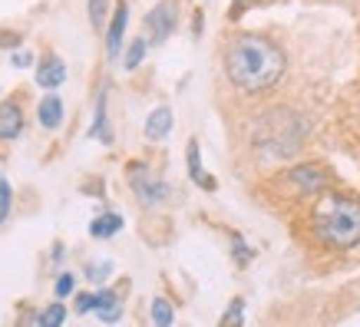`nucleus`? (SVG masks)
<instances>
[{
	"instance_id": "nucleus-1",
	"label": "nucleus",
	"mask_w": 360,
	"mask_h": 327,
	"mask_svg": "<svg viewBox=\"0 0 360 327\" xmlns=\"http://www.w3.org/2000/svg\"><path fill=\"white\" fill-rule=\"evenodd\" d=\"M225 77L245 96L271 93L288 73V53L262 33H238L225 46Z\"/></svg>"
},
{
	"instance_id": "nucleus-2",
	"label": "nucleus",
	"mask_w": 360,
	"mask_h": 327,
	"mask_svg": "<svg viewBox=\"0 0 360 327\" xmlns=\"http://www.w3.org/2000/svg\"><path fill=\"white\" fill-rule=\"evenodd\" d=\"M311 225H314L317 238L328 248H357L360 245V198L357 195H324L311 212Z\"/></svg>"
},
{
	"instance_id": "nucleus-3",
	"label": "nucleus",
	"mask_w": 360,
	"mask_h": 327,
	"mask_svg": "<svg viewBox=\"0 0 360 327\" xmlns=\"http://www.w3.org/2000/svg\"><path fill=\"white\" fill-rule=\"evenodd\" d=\"M307 136V122L304 116H297L291 109H271L258 120V129H255V146L264 149V153L278 155V159H288L301 149V142Z\"/></svg>"
},
{
	"instance_id": "nucleus-4",
	"label": "nucleus",
	"mask_w": 360,
	"mask_h": 327,
	"mask_svg": "<svg viewBox=\"0 0 360 327\" xmlns=\"http://www.w3.org/2000/svg\"><path fill=\"white\" fill-rule=\"evenodd\" d=\"M126 182H129V188L136 192V198H139L146 208H162V205H169L175 195L172 186H169L165 179H159L142 159L126 162Z\"/></svg>"
},
{
	"instance_id": "nucleus-5",
	"label": "nucleus",
	"mask_w": 360,
	"mask_h": 327,
	"mask_svg": "<svg viewBox=\"0 0 360 327\" xmlns=\"http://www.w3.org/2000/svg\"><path fill=\"white\" fill-rule=\"evenodd\" d=\"M142 27H146L142 37L149 40V46H162L179 30V0H159L153 11L146 13Z\"/></svg>"
},
{
	"instance_id": "nucleus-6",
	"label": "nucleus",
	"mask_w": 360,
	"mask_h": 327,
	"mask_svg": "<svg viewBox=\"0 0 360 327\" xmlns=\"http://www.w3.org/2000/svg\"><path fill=\"white\" fill-rule=\"evenodd\" d=\"M126 27H129V4L126 0H116L110 20H106V30H103V44H106V56L110 63H116L122 56V44H126Z\"/></svg>"
},
{
	"instance_id": "nucleus-7",
	"label": "nucleus",
	"mask_w": 360,
	"mask_h": 327,
	"mask_svg": "<svg viewBox=\"0 0 360 327\" xmlns=\"http://www.w3.org/2000/svg\"><path fill=\"white\" fill-rule=\"evenodd\" d=\"M288 182H295L307 195H317V192H324V188L330 186V172L321 162H304V165H295V169L288 172Z\"/></svg>"
},
{
	"instance_id": "nucleus-8",
	"label": "nucleus",
	"mask_w": 360,
	"mask_h": 327,
	"mask_svg": "<svg viewBox=\"0 0 360 327\" xmlns=\"http://www.w3.org/2000/svg\"><path fill=\"white\" fill-rule=\"evenodd\" d=\"M27 129V113L17 96L0 103V142H17Z\"/></svg>"
},
{
	"instance_id": "nucleus-9",
	"label": "nucleus",
	"mask_w": 360,
	"mask_h": 327,
	"mask_svg": "<svg viewBox=\"0 0 360 327\" xmlns=\"http://www.w3.org/2000/svg\"><path fill=\"white\" fill-rule=\"evenodd\" d=\"M33 79L40 89H60L66 83V63L56 53L40 56V63H33Z\"/></svg>"
},
{
	"instance_id": "nucleus-10",
	"label": "nucleus",
	"mask_w": 360,
	"mask_h": 327,
	"mask_svg": "<svg viewBox=\"0 0 360 327\" xmlns=\"http://www.w3.org/2000/svg\"><path fill=\"white\" fill-rule=\"evenodd\" d=\"M89 139L103 142V146H112V129H110V89L103 86L96 93V109H93V122L86 129Z\"/></svg>"
},
{
	"instance_id": "nucleus-11",
	"label": "nucleus",
	"mask_w": 360,
	"mask_h": 327,
	"mask_svg": "<svg viewBox=\"0 0 360 327\" xmlns=\"http://www.w3.org/2000/svg\"><path fill=\"white\" fill-rule=\"evenodd\" d=\"M66 120V106H63V96L56 93V89H46V96L37 103V122L44 126L46 132L60 129Z\"/></svg>"
},
{
	"instance_id": "nucleus-12",
	"label": "nucleus",
	"mask_w": 360,
	"mask_h": 327,
	"mask_svg": "<svg viewBox=\"0 0 360 327\" xmlns=\"http://www.w3.org/2000/svg\"><path fill=\"white\" fill-rule=\"evenodd\" d=\"M186 169H188V179H192L202 192H215V188H219V182H215V179L205 172V165H202V146H198V139H188V146H186Z\"/></svg>"
},
{
	"instance_id": "nucleus-13",
	"label": "nucleus",
	"mask_w": 360,
	"mask_h": 327,
	"mask_svg": "<svg viewBox=\"0 0 360 327\" xmlns=\"http://www.w3.org/2000/svg\"><path fill=\"white\" fill-rule=\"evenodd\" d=\"M175 126V113L172 106H155L149 116H146V126H142V132H146V139L149 142H162L169 132H172Z\"/></svg>"
},
{
	"instance_id": "nucleus-14",
	"label": "nucleus",
	"mask_w": 360,
	"mask_h": 327,
	"mask_svg": "<svg viewBox=\"0 0 360 327\" xmlns=\"http://www.w3.org/2000/svg\"><path fill=\"white\" fill-rule=\"evenodd\" d=\"M93 314H96L103 324H116V321H122V297L116 295L112 288L96 291V307H93Z\"/></svg>"
},
{
	"instance_id": "nucleus-15",
	"label": "nucleus",
	"mask_w": 360,
	"mask_h": 327,
	"mask_svg": "<svg viewBox=\"0 0 360 327\" xmlns=\"http://www.w3.org/2000/svg\"><path fill=\"white\" fill-rule=\"evenodd\" d=\"M122 225H126V218H122L120 212H103V215H96L93 222H89V238L110 241L122 231Z\"/></svg>"
},
{
	"instance_id": "nucleus-16",
	"label": "nucleus",
	"mask_w": 360,
	"mask_h": 327,
	"mask_svg": "<svg viewBox=\"0 0 360 327\" xmlns=\"http://www.w3.org/2000/svg\"><path fill=\"white\" fill-rule=\"evenodd\" d=\"M112 7H116V0H86V13H89V23H93V30H106V20H110Z\"/></svg>"
},
{
	"instance_id": "nucleus-17",
	"label": "nucleus",
	"mask_w": 360,
	"mask_h": 327,
	"mask_svg": "<svg viewBox=\"0 0 360 327\" xmlns=\"http://www.w3.org/2000/svg\"><path fill=\"white\" fill-rule=\"evenodd\" d=\"M146 53H149V40L146 37H136L126 50H122V70H139L142 66V60H146Z\"/></svg>"
},
{
	"instance_id": "nucleus-18",
	"label": "nucleus",
	"mask_w": 360,
	"mask_h": 327,
	"mask_svg": "<svg viewBox=\"0 0 360 327\" xmlns=\"http://www.w3.org/2000/svg\"><path fill=\"white\" fill-rule=\"evenodd\" d=\"M37 324L40 327H60L66 324V304H63V297H56L53 304H46L40 314H37Z\"/></svg>"
},
{
	"instance_id": "nucleus-19",
	"label": "nucleus",
	"mask_w": 360,
	"mask_h": 327,
	"mask_svg": "<svg viewBox=\"0 0 360 327\" xmlns=\"http://www.w3.org/2000/svg\"><path fill=\"white\" fill-rule=\"evenodd\" d=\"M231 262H235V268H248L255 262V251H251V245L241 238L238 231H231Z\"/></svg>"
},
{
	"instance_id": "nucleus-20",
	"label": "nucleus",
	"mask_w": 360,
	"mask_h": 327,
	"mask_svg": "<svg viewBox=\"0 0 360 327\" xmlns=\"http://www.w3.org/2000/svg\"><path fill=\"white\" fill-rule=\"evenodd\" d=\"M153 324L155 327H169V324H175V307H172V301L169 297H155L153 301Z\"/></svg>"
},
{
	"instance_id": "nucleus-21",
	"label": "nucleus",
	"mask_w": 360,
	"mask_h": 327,
	"mask_svg": "<svg viewBox=\"0 0 360 327\" xmlns=\"http://www.w3.org/2000/svg\"><path fill=\"white\" fill-rule=\"evenodd\" d=\"M221 327H231V324H245V297H231L229 307H225V314L219 317Z\"/></svg>"
},
{
	"instance_id": "nucleus-22",
	"label": "nucleus",
	"mask_w": 360,
	"mask_h": 327,
	"mask_svg": "<svg viewBox=\"0 0 360 327\" xmlns=\"http://www.w3.org/2000/svg\"><path fill=\"white\" fill-rule=\"evenodd\" d=\"M83 274H86L89 281L103 284V281H106V278L112 274V262H110V258H99V262H89L86 268H83Z\"/></svg>"
},
{
	"instance_id": "nucleus-23",
	"label": "nucleus",
	"mask_w": 360,
	"mask_h": 327,
	"mask_svg": "<svg viewBox=\"0 0 360 327\" xmlns=\"http://www.w3.org/2000/svg\"><path fill=\"white\" fill-rule=\"evenodd\" d=\"M11 212H13V188H11V182L0 175V225H7Z\"/></svg>"
},
{
	"instance_id": "nucleus-24",
	"label": "nucleus",
	"mask_w": 360,
	"mask_h": 327,
	"mask_svg": "<svg viewBox=\"0 0 360 327\" xmlns=\"http://www.w3.org/2000/svg\"><path fill=\"white\" fill-rule=\"evenodd\" d=\"M73 291H77V274H70V271H60V274H56L53 295L56 297H70Z\"/></svg>"
},
{
	"instance_id": "nucleus-25",
	"label": "nucleus",
	"mask_w": 360,
	"mask_h": 327,
	"mask_svg": "<svg viewBox=\"0 0 360 327\" xmlns=\"http://www.w3.org/2000/svg\"><path fill=\"white\" fill-rule=\"evenodd\" d=\"M73 307H77V314H93V307H96V291H79L73 297Z\"/></svg>"
},
{
	"instance_id": "nucleus-26",
	"label": "nucleus",
	"mask_w": 360,
	"mask_h": 327,
	"mask_svg": "<svg viewBox=\"0 0 360 327\" xmlns=\"http://www.w3.org/2000/svg\"><path fill=\"white\" fill-rule=\"evenodd\" d=\"M11 63L17 66V70H30V66L37 63V56H33L30 50H20V46H17V50H11Z\"/></svg>"
},
{
	"instance_id": "nucleus-27",
	"label": "nucleus",
	"mask_w": 360,
	"mask_h": 327,
	"mask_svg": "<svg viewBox=\"0 0 360 327\" xmlns=\"http://www.w3.org/2000/svg\"><path fill=\"white\" fill-rule=\"evenodd\" d=\"M23 44V33L17 30H0V50H17Z\"/></svg>"
},
{
	"instance_id": "nucleus-28",
	"label": "nucleus",
	"mask_w": 360,
	"mask_h": 327,
	"mask_svg": "<svg viewBox=\"0 0 360 327\" xmlns=\"http://www.w3.org/2000/svg\"><path fill=\"white\" fill-rule=\"evenodd\" d=\"M202 30H205V13L202 11H195V17H192V37H202Z\"/></svg>"
},
{
	"instance_id": "nucleus-29",
	"label": "nucleus",
	"mask_w": 360,
	"mask_h": 327,
	"mask_svg": "<svg viewBox=\"0 0 360 327\" xmlns=\"http://www.w3.org/2000/svg\"><path fill=\"white\" fill-rule=\"evenodd\" d=\"M248 4H251V0H231V7H229V17H231V20H238Z\"/></svg>"
},
{
	"instance_id": "nucleus-30",
	"label": "nucleus",
	"mask_w": 360,
	"mask_h": 327,
	"mask_svg": "<svg viewBox=\"0 0 360 327\" xmlns=\"http://www.w3.org/2000/svg\"><path fill=\"white\" fill-rule=\"evenodd\" d=\"M83 192H93V195L103 198V182H86V186H83Z\"/></svg>"
}]
</instances>
